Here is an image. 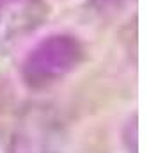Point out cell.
Segmentation results:
<instances>
[{"label":"cell","instance_id":"obj_1","mask_svg":"<svg viewBox=\"0 0 158 153\" xmlns=\"http://www.w3.org/2000/svg\"><path fill=\"white\" fill-rule=\"evenodd\" d=\"M85 61V46L77 36L57 32L37 41L23 57L22 80L32 91H44L75 73Z\"/></svg>","mask_w":158,"mask_h":153},{"label":"cell","instance_id":"obj_2","mask_svg":"<svg viewBox=\"0 0 158 153\" xmlns=\"http://www.w3.org/2000/svg\"><path fill=\"white\" fill-rule=\"evenodd\" d=\"M64 132L50 112L34 109L22 117L7 153H62Z\"/></svg>","mask_w":158,"mask_h":153},{"label":"cell","instance_id":"obj_3","mask_svg":"<svg viewBox=\"0 0 158 153\" xmlns=\"http://www.w3.org/2000/svg\"><path fill=\"white\" fill-rule=\"evenodd\" d=\"M43 6L34 0H16L9 7L0 11V53L18 36L29 32L41 22Z\"/></svg>","mask_w":158,"mask_h":153},{"label":"cell","instance_id":"obj_4","mask_svg":"<svg viewBox=\"0 0 158 153\" xmlns=\"http://www.w3.org/2000/svg\"><path fill=\"white\" fill-rule=\"evenodd\" d=\"M16 0H0V11L2 9H6V7H9L11 4H15Z\"/></svg>","mask_w":158,"mask_h":153}]
</instances>
